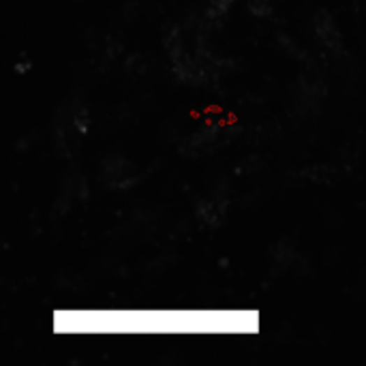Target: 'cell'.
Listing matches in <instances>:
<instances>
[]
</instances>
